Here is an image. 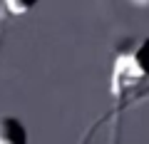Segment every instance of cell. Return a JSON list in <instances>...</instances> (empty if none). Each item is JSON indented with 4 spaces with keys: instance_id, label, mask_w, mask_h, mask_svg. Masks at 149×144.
Returning a JSON list of instances; mask_svg holds the SVG:
<instances>
[{
    "instance_id": "obj_1",
    "label": "cell",
    "mask_w": 149,
    "mask_h": 144,
    "mask_svg": "<svg viewBox=\"0 0 149 144\" xmlns=\"http://www.w3.org/2000/svg\"><path fill=\"white\" fill-rule=\"evenodd\" d=\"M149 80V38L117 52L112 65V95L122 99L129 90Z\"/></svg>"
},
{
    "instance_id": "obj_2",
    "label": "cell",
    "mask_w": 149,
    "mask_h": 144,
    "mask_svg": "<svg viewBox=\"0 0 149 144\" xmlns=\"http://www.w3.org/2000/svg\"><path fill=\"white\" fill-rule=\"evenodd\" d=\"M0 144H27V129L17 117H0Z\"/></svg>"
},
{
    "instance_id": "obj_3",
    "label": "cell",
    "mask_w": 149,
    "mask_h": 144,
    "mask_svg": "<svg viewBox=\"0 0 149 144\" xmlns=\"http://www.w3.org/2000/svg\"><path fill=\"white\" fill-rule=\"evenodd\" d=\"M37 5V0H0V25L5 17H20Z\"/></svg>"
},
{
    "instance_id": "obj_4",
    "label": "cell",
    "mask_w": 149,
    "mask_h": 144,
    "mask_svg": "<svg viewBox=\"0 0 149 144\" xmlns=\"http://www.w3.org/2000/svg\"><path fill=\"white\" fill-rule=\"evenodd\" d=\"M147 97H149V92H147Z\"/></svg>"
}]
</instances>
